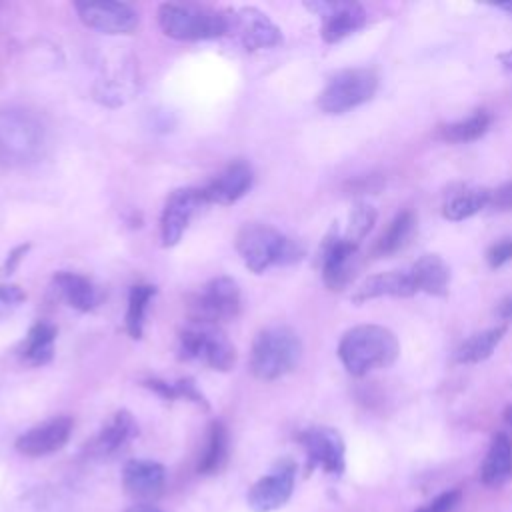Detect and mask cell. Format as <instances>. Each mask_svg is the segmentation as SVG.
<instances>
[{"label":"cell","mask_w":512,"mask_h":512,"mask_svg":"<svg viewBox=\"0 0 512 512\" xmlns=\"http://www.w3.org/2000/svg\"><path fill=\"white\" fill-rule=\"evenodd\" d=\"M400 354L398 338L378 324H360L344 332L338 344V358L352 376H364L378 368H388Z\"/></svg>","instance_id":"cell-1"},{"label":"cell","mask_w":512,"mask_h":512,"mask_svg":"<svg viewBox=\"0 0 512 512\" xmlns=\"http://www.w3.org/2000/svg\"><path fill=\"white\" fill-rule=\"evenodd\" d=\"M42 120L24 108H0V166L16 168L42 158L46 150Z\"/></svg>","instance_id":"cell-2"},{"label":"cell","mask_w":512,"mask_h":512,"mask_svg":"<svg viewBox=\"0 0 512 512\" xmlns=\"http://www.w3.org/2000/svg\"><path fill=\"white\" fill-rule=\"evenodd\" d=\"M236 250L246 268L254 274H260L270 266L294 264L304 256L300 242L262 222H248L238 230Z\"/></svg>","instance_id":"cell-3"},{"label":"cell","mask_w":512,"mask_h":512,"mask_svg":"<svg viewBox=\"0 0 512 512\" xmlns=\"http://www.w3.org/2000/svg\"><path fill=\"white\" fill-rule=\"evenodd\" d=\"M300 358V336L288 326H268L252 342L250 370L260 380H276L292 372Z\"/></svg>","instance_id":"cell-4"},{"label":"cell","mask_w":512,"mask_h":512,"mask_svg":"<svg viewBox=\"0 0 512 512\" xmlns=\"http://www.w3.org/2000/svg\"><path fill=\"white\" fill-rule=\"evenodd\" d=\"M162 32L174 40H210L226 36V10L200 4H162L158 8Z\"/></svg>","instance_id":"cell-5"},{"label":"cell","mask_w":512,"mask_h":512,"mask_svg":"<svg viewBox=\"0 0 512 512\" xmlns=\"http://www.w3.org/2000/svg\"><path fill=\"white\" fill-rule=\"evenodd\" d=\"M178 356L182 360H200L220 372H226L236 364V348L226 334L218 326L198 322H192L180 332Z\"/></svg>","instance_id":"cell-6"},{"label":"cell","mask_w":512,"mask_h":512,"mask_svg":"<svg viewBox=\"0 0 512 512\" xmlns=\"http://www.w3.org/2000/svg\"><path fill=\"white\" fill-rule=\"evenodd\" d=\"M378 88V76L370 68H346L336 72L318 96V108L326 114H344L368 102Z\"/></svg>","instance_id":"cell-7"},{"label":"cell","mask_w":512,"mask_h":512,"mask_svg":"<svg viewBox=\"0 0 512 512\" xmlns=\"http://www.w3.org/2000/svg\"><path fill=\"white\" fill-rule=\"evenodd\" d=\"M240 312V288L228 276L212 278L188 302V316L198 324L218 326L236 318Z\"/></svg>","instance_id":"cell-8"},{"label":"cell","mask_w":512,"mask_h":512,"mask_svg":"<svg viewBox=\"0 0 512 512\" xmlns=\"http://www.w3.org/2000/svg\"><path fill=\"white\" fill-rule=\"evenodd\" d=\"M318 262H320L324 286L332 292H340L356 276L358 246L346 242L344 236L338 234V228L332 226L326 238L322 240Z\"/></svg>","instance_id":"cell-9"},{"label":"cell","mask_w":512,"mask_h":512,"mask_svg":"<svg viewBox=\"0 0 512 512\" xmlns=\"http://www.w3.org/2000/svg\"><path fill=\"white\" fill-rule=\"evenodd\" d=\"M226 36H234L246 50L272 48L282 42L280 28L256 8L226 10Z\"/></svg>","instance_id":"cell-10"},{"label":"cell","mask_w":512,"mask_h":512,"mask_svg":"<svg viewBox=\"0 0 512 512\" xmlns=\"http://www.w3.org/2000/svg\"><path fill=\"white\" fill-rule=\"evenodd\" d=\"M296 464L288 458L274 464V468L258 478L248 490L246 502L254 512H272L288 502L294 490Z\"/></svg>","instance_id":"cell-11"},{"label":"cell","mask_w":512,"mask_h":512,"mask_svg":"<svg viewBox=\"0 0 512 512\" xmlns=\"http://www.w3.org/2000/svg\"><path fill=\"white\" fill-rule=\"evenodd\" d=\"M298 442L302 444L308 460V470L322 468L326 474H342L344 472V440L334 428L312 426L298 434Z\"/></svg>","instance_id":"cell-12"},{"label":"cell","mask_w":512,"mask_h":512,"mask_svg":"<svg viewBox=\"0 0 512 512\" xmlns=\"http://www.w3.org/2000/svg\"><path fill=\"white\" fill-rule=\"evenodd\" d=\"M206 206L202 188H178L174 190L162 208L160 238L164 246H174L184 236L194 214Z\"/></svg>","instance_id":"cell-13"},{"label":"cell","mask_w":512,"mask_h":512,"mask_svg":"<svg viewBox=\"0 0 512 512\" xmlns=\"http://www.w3.org/2000/svg\"><path fill=\"white\" fill-rule=\"evenodd\" d=\"M84 26L102 34H132L138 28V12L124 2H76Z\"/></svg>","instance_id":"cell-14"},{"label":"cell","mask_w":512,"mask_h":512,"mask_svg":"<svg viewBox=\"0 0 512 512\" xmlns=\"http://www.w3.org/2000/svg\"><path fill=\"white\" fill-rule=\"evenodd\" d=\"M322 18V40L336 44L366 24V10L356 2H312L306 4Z\"/></svg>","instance_id":"cell-15"},{"label":"cell","mask_w":512,"mask_h":512,"mask_svg":"<svg viewBox=\"0 0 512 512\" xmlns=\"http://www.w3.org/2000/svg\"><path fill=\"white\" fill-rule=\"evenodd\" d=\"M74 422L68 416H56L36 424L16 438V450L24 456H46L60 450L72 432Z\"/></svg>","instance_id":"cell-16"},{"label":"cell","mask_w":512,"mask_h":512,"mask_svg":"<svg viewBox=\"0 0 512 512\" xmlns=\"http://www.w3.org/2000/svg\"><path fill=\"white\" fill-rule=\"evenodd\" d=\"M252 182H254V174L250 164L236 160V162H230L220 174H216L202 188V194L206 204L228 206L240 200L252 188Z\"/></svg>","instance_id":"cell-17"},{"label":"cell","mask_w":512,"mask_h":512,"mask_svg":"<svg viewBox=\"0 0 512 512\" xmlns=\"http://www.w3.org/2000/svg\"><path fill=\"white\" fill-rule=\"evenodd\" d=\"M416 288L412 284V278L408 272H398V270H390V272H380L374 276H368L352 294V302L362 304L374 298H382V296H396V298H408L414 296Z\"/></svg>","instance_id":"cell-18"},{"label":"cell","mask_w":512,"mask_h":512,"mask_svg":"<svg viewBox=\"0 0 512 512\" xmlns=\"http://www.w3.org/2000/svg\"><path fill=\"white\" fill-rule=\"evenodd\" d=\"M166 480V470L162 464L152 460H130L122 470V484L126 492L134 498L156 496Z\"/></svg>","instance_id":"cell-19"},{"label":"cell","mask_w":512,"mask_h":512,"mask_svg":"<svg viewBox=\"0 0 512 512\" xmlns=\"http://www.w3.org/2000/svg\"><path fill=\"white\" fill-rule=\"evenodd\" d=\"M512 478V440L506 432H496L480 466L484 486L498 488Z\"/></svg>","instance_id":"cell-20"},{"label":"cell","mask_w":512,"mask_h":512,"mask_svg":"<svg viewBox=\"0 0 512 512\" xmlns=\"http://www.w3.org/2000/svg\"><path fill=\"white\" fill-rule=\"evenodd\" d=\"M138 434L136 420L128 410H118L96 434L90 452L96 456H112L122 450Z\"/></svg>","instance_id":"cell-21"},{"label":"cell","mask_w":512,"mask_h":512,"mask_svg":"<svg viewBox=\"0 0 512 512\" xmlns=\"http://www.w3.org/2000/svg\"><path fill=\"white\" fill-rule=\"evenodd\" d=\"M416 292H426L430 296H444L450 284L448 264L438 254L420 256L408 270Z\"/></svg>","instance_id":"cell-22"},{"label":"cell","mask_w":512,"mask_h":512,"mask_svg":"<svg viewBox=\"0 0 512 512\" xmlns=\"http://www.w3.org/2000/svg\"><path fill=\"white\" fill-rule=\"evenodd\" d=\"M58 296L74 310L88 312L98 304V288L82 274L60 270L52 278Z\"/></svg>","instance_id":"cell-23"},{"label":"cell","mask_w":512,"mask_h":512,"mask_svg":"<svg viewBox=\"0 0 512 512\" xmlns=\"http://www.w3.org/2000/svg\"><path fill=\"white\" fill-rule=\"evenodd\" d=\"M54 342H56V326L44 320H38L30 326L20 354L26 364L30 366H44L54 356Z\"/></svg>","instance_id":"cell-24"},{"label":"cell","mask_w":512,"mask_h":512,"mask_svg":"<svg viewBox=\"0 0 512 512\" xmlns=\"http://www.w3.org/2000/svg\"><path fill=\"white\" fill-rule=\"evenodd\" d=\"M504 334H506V326H494V328L472 334L468 340H464L456 348L454 360L458 364H478V362L490 358L492 352L496 350V346L502 342Z\"/></svg>","instance_id":"cell-25"},{"label":"cell","mask_w":512,"mask_h":512,"mask_svg":"<svg viewBox=\"0 0 512 512\" xmlns=\"http://www.w3.org/2000/svg\"><path fill=\"white\" fill-rule=\"evenodd\" d=\"M490 202V190L478 188V186H466L454 194L448 196V200L442 206V214L448 220L460 222L474 214H478L482 208H486Z\"/></svg>","instance_id":"cell-26"},{"label":"cell","mask_w":512,"mask_h":512,"mask_svg":"<svg viewBox=\"0 0 512 512\" xmlns=\"http://www.w3.org/2000/svg\"><path fill=\"white\" fill-rule=\"evenodd\" d=\"M414 230H416L414 212L412 210H402L400 214L394 216V220L390 222L386 232L378 238V242L374 246V254H378V256L396 254L398 250H402L408 244Z\"/></svg>","instance_id":"cell-27"},{"label":"cell","mask_w":512,"mask_h":512,"mask_svg":"<svg viewBox=\"0 0 512 512\" xmlns=\"http://www.w3.org/2000/svg\"><path fill=\"white\" fill-rule=\"evenodd\" d=\"M228 456V432L222 422H212L206 436V448L198 462L200 474H216Z\"/></svg>","instance_id":"cell-28"},{"label":"cell","mask_w":512,"mask_h":512,"mask_svg":"<svg viewBox=\"0 0 512 512\" xmlns=\"http://www.w3.org/2000/svg\"><path fill=\"white\" fill-rule=\"evenodd\" d=\"M490 122H492V116L484 110H478V112L470 114L464 120L442 126L440 128V138L446 140V142H452V144L472 142V140H478L488 130Z\"/></svg>","instance_id":"cell-29"},{"label":"cell","mask_w":512,"mask_h":512,"mask_svg":"<svg viewBox=\"0 0 512 512\" xmlns=\"http://www.w3.org/2000/svg\"><path fill=\"white\" fill-rule=\"evenodd\" d=\"M156 294V286L152 284H134L128 294V308H126V332L130 338H140L144 332V318L150 300Z\"/></svg>","instance_id":"cell-30"},{"label":"cell","mask_w":512,"mask_h":512,"mask_svg":"<svg viewBox=\"0 0 512 512\" xmlns=\"http://www.w3.org/2000/svg\"><path fill=\"white\" fill-rule=\"evenodd\" d=\"M144 386L150 388L152 392H156L158 396H162L164 400H188V402H194V404L202 406L204 410L208 408L206 398L196 388L192 378H180L176 382H166V380H160V378H150V380L144 382Z\"/></svg>","instance_id":"cell-31"},{"label":"cell","mask_w":512,"mask_h":512,"mask_svg":"<svg viewBox=\"0 0 512 512\" xmlns=\"http://www.w3.org/2000/svg\"><path fill=\"white\" fill-rule=\"evenodd\" d=\"M376 222V210L374 206L366 204V202H358L350 216H348V228L344 232V240L354 244V246H360V242L364 240V236L372 230Z\"/></svg>","instance_id":"cell-32"},{"label":"cell","mask_w":512,"mask_h":512,"mask_svg":"<svg viewBox=\"0 0 512 512\" xmlns=\"http://www.w3.org/2000/svg\"><path fill=\"white\" fill-rule=\"evenodd\" d=\"M26 300V292L18 284L0 282V318L12 314Z\"/></svg>","instance_id":"cell-33"},{"label":"cell","mask_w":512,"mask_h":512,"mask_svg":"<svg viewBox=\"0 0 512 512\" xmlns=\"http://www.w3.org/2000/svg\"><path fill=\"white\" fill-rule=\"evenodd\" d=\"M460 502V490H446L420 506L416 512H452Z\"/></svg>","instance_id":"cell-34"},{"label":"cell","mask_w":512,"mask_h":512,"mask_svg":"<svg viewBox=\"0 0 512 512\" xmlns=\"http://www.w3.org/2000/svg\"><path fill=\"white\" fill-rule=\"evenodd\" d=\"M486 260L490 264V268H500L506 262L512 260V238H504L496 244H492L486 252Z\"/></svg>","instance_id":"cell-35"},{"label":"cell","mask_w":512,"mask_h":512,"mask_svg":"<svg viewBox=\"0 0 512 512\" xmlns=\"http://www.w3.org/2000/svg\"><path fill=\"white\" fill-rule=\"evenodd\" d=\"M488 206L496 210H512V182H506L494 190H490Z\"/></svg>","instance_id":"cell-36"},{"label":"cell","mask_w":512,"mask_h":512,"mask_svg":"<svg viewBox=\"0 0 512 512\" xmlns=\"http://www.w3.org/2000/svg\"><path fill=\"white\" fill-rule=\"evenodd\" d=\"M28 250H30V244L16 246V248L8 254V258H6L4 266H2V274H12V272L16 270V266L22 262V258L26 256V252H28Z\"/></svg>","instance_id":"cell-37"},{"label":"cell","mask_w":512,"mask_h":512,"mask_svg":"<svg viewBox=\"0 0 512 512\" xmlns=\"http://www.w3.org/2000/svg\"><path fill=\"white\" fill-rule=\"evenodd\" d=\"M380 186H382V180L378 176H364L352 184V188L358 192H376Z\"/></svg>","instance_id":"cell-38"},{"label":"cell","mask_w":512,"mask_h":512,"mask_svg":"<svg viewBox=\"0 0 512 512\" xmlns=\"http://www.w3.org/2000/svg\"><path fill=\"white\" fill-rule=\"evenodd\" d=\"M498 316L500 318H504V320H510L512 318V294L510 296H506L500 304H498Z\"/></svg>","instance_id":"cell-39"},{"label":"cell","mask_w":512,"mask_h":512,"mask_svg":"<svg viewBox=\"0 0 512 512\" xmlns=\"http://www.w3.org/2000/svg\"><path fill=\"white\" fill-rule=\"evenodd\" d=\"M124 512H162V510L156 508V506H152V504H134V506L126 508Z\"/></svg>","instance_id":"cell-40"},{"label":"cell","mask_w":512,"mask_h":512,"mask_svg":"<svg viewBox=\"0 0 512 512\" xmlns=\"http://www.w3.org/2000/svg\"><path fill=\"white\" fill-rule=\"evenodd\" d=\"M498 58L502 60V64H504L506 68H512V50H510V52H506V54H500Z\"/></svg>","instance_id":"cell-41"},{"label":"cell","mask_w":512,"mask_h":512,"mask_svg":"<svg viewBox=\"0 0 512 512\" xmlns=\"http://www.w3.org/2000/svg\"><path fill=\"white\" fill-rule=\"evenodd\" d=\"M504 420L508 422V426L512 428V404L510 406H506V410H504Z\"/></svg>","instance_id":"cell-42"},{"label":"cell","mask_w":512,"mask_h":512,"mask_svg":"<svg viewBox=\"0 0 512 512\" xmlns=\"http://www.w3.org/2000/svg\"><path fill=\"white\" fill-rule=\"evenodd\" d=\"M496 8H500V10H506L508 14H512V2H502V4H496Z\"/></svg>","instance_id":"cell-43"}]
</instances>
